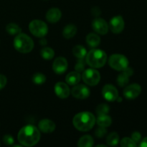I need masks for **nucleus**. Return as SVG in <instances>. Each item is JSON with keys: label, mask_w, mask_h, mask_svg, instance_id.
Segmentation results:
<instances>
[{"label": "nucleus", "mask_w": 147, "mask_h": 147, "mask_svg": "<svg viewBox=\"0 0 147 147\" xmlns=\"http://www.w3.org/2000/svg\"><path fill=\"white\" fill-rule=\"evenodd\" d=\"M17 139H18L19 142L22 146H34L40 141V132L35 126L27 125L20 129L18 133Z\"/></svg>", "instance_id": "f257e3e1"}, {"label": "nucleus", "mask_w": 147, "mask_h": 147, "mask_svg": "<svg viewBox=\"0 0 147 147\" xmlns=\"http://www.w3.org/2000/svg\"><path fill=\"white\" fill-rule=\"evenodd\" d=\"M96 119L93 113L88 111L80 112L74 116L73 126L80 131H88L92 129L96 123Z\"/></svg>", "instance_id": "f03ea898"}, {"label": "nucleus", "mask_w": 147, "mask_h": 147, "mask_svg": "<svg viewBox=\"0 0 147 147\" xmlns=\"http://www.w3.org/2000/svg\"><path fill=\"white\" fill-rule=\"evenodd\" d=\"M107 61V55L103 50L93 49L87 53L86 62L93 68H100L103 67Z\"/></svg>", "instance_id": "7ed1b4c3"}, {"label": "nucleus", "mask_w": 147, "mask_h": 147, "mask_svg": "<svg viewBox=\"0 0 147 147\" xmlns=\"http://www.w3.org/2000/svg\"><path fill=\"white\" fill-rule=\"evenodd\" d=\"M14 47L20 53H28L34 48V42L27 34L20 33L14 38Z\"/></svg>", "instance_id": "20e7f679"}, {"label": "nucleus", "mask_w": 147, "mask_h": 147, "mask_svg": "<svg viewBox=\"0 0 147 147\" xmlns=\"http://www.w3.org/2000/svg\"><path fill=\"white\" fill-rule=\"evenodd\" d=\"M109 64L111 68L118 71H123L129 66V60L123 55L113 54L109 57Z\"/></svg>", "instance_id": "39448f33"}, {"label": "nucleus", "mask_w": 147, "mask_h": 147, "mask_svg": "<svg viewBox=\"0 0 147 147\" xmlns=\"http://www.w3.org/2000/svg\"><path fill=\"white\" fill-rule=\"evenodd\" d=\"M30 32L37 37H45L48 32V27L45 22L40 20H32L29 24Z\"/></svg>", "instance_id": "423d86ee"}, {"label": "nucleus", "mask_w": 147, "mask_h": 147, "mask_svg": "<svg viewBox=\"0 0 147 147\" xmlns=\"http://www.w3.org/2000/svg\"><path fill=\"white\" fill-rule=\"evenodd\" d=\"M83 80L87 85L95 86L98 84L100 80V75L97 70L94 68H89L83 71L82 75Z\"/></svg>", "instance_id": "0eeeda50"}, {"label": "nucleus", "mask_w": 147, "mask_h": 147, "mask_svg": "<svg viewBox=\"0 0 147 147\" xmlns=\"http://www.w3.org/2000/svg\"><path fill=\"white\" fill-rule=\"evenodd\" d=\"M142 92V87L137 83H133L126 86L123 90V96L129 100L135 99L140 95Z\"/></svg>", "instance_id": "6e6552de"}, {"label": "nucleus", "mask_w": 147, "mask_h": 147, "mask_svg": "<svg viewBox=\"0 0 147 147\" xmlns=\"http://www.w3.org/2000/svg\"><path fill=\"white\" fill-rule=\"evenodd\" d=\"M71 93L73 97L78 99H86L89 97L90 91L85 85H76L72 88Z\"/></svg>", "instance_id": "1a4fd4ad"}, {"label": "nucleus", "mask_w": 147, "mask_h": 147, "mask_svg": "<svg viewBox=\"0 0 147 147\" xmlns=\"http://www.w3.org/2000/svg\"><path fill=\"white\" fill-rule=\"evenodd\" d=\"M102 95L103 98L108 101H115L119 96V92L115 86L107 84L103 86L102 90Z\"/></svg>", "instance_id": "9d476101"}, {"label": "nucleus", "mask_w": 147, "mask_h": 147, "mask_svg": "<svg viewBox=\"0 0 147 147\" xmlns=\"http://www.w3.org/2000/svg\"><path fill=\"white\" fill-rule=\"evenodd\" d=\"M109 26L112 32L114 34H119L124 29V20L121 16H116L111 20Z\"/></svg>", "instance_id": "9b49d317"}, {"label": "nucleus", "mask_w": 147, "mask_h": 147, "mask_svg": "<svg viewBox=\"0 0 147 147\" xmlns=\"http://www.w3.org/2000/svg\"><path fill=\"white\" fill-rule=\"evenodd\" d=\"M92 27L98 34L104 35L108 33L109 26L105 20L102 18H96L92 22Z\"/></svg>", "instance_id": "f8f14e48"}, {"label": "nucleus", "mask_w": 147, "mask_h": 147, "mask_svg": "<svg viewBox=\"0 0 147 147\" xmlns=\"http://www.w3.org/2000/svg\"><path fill=\"white\" fill-rule=\"evenodd\" d=\"M68 63L67 60L63 57H58L55 60L53 64V69L57 74H63L67 70Z\"/></svg>", "instance_id": "ddd939ff"}, {"label": "nucleus", "mask_w": 147, "mask_h": 147, "mask_svg": "<svg viewBox=\"0 0 147 147\" xmlns=\"http://www.w3.org/2000/svg\"><path fill=\"white\" fill-rule=\"evenodd\" d=\"M54 90L57 97L63 99L67 98L70 93L69 86H67V83H65L63 82H58L56 83L55 85Z\"/></svg>", "instance_id": "4468645a"}, {"label": "nucleus", "mask_w": 147, "mask_h": 147, "mask_svg": "<svg viewBox=\"0 0 147 147\" xmlns=\"http://www.w3.org/2000/svg\"><path fill=\"white\" fill-rule=\"evenodd\" d=\"M39 129L43 133L50 134L52 133L55 129V124L53 121L50 120V119H42L40 122H39Z\"/></svg>", "instance_id": "2eb2a0df"}, {"label": "nucleus", "mask_w": 147, "mask_h": 147, "mask_svg": "<svg viewBox=\"0 0 147 147\" xmlns=\"http://www.w3.org/2000/svg\"><path fill=\"white\" fill-rule=\"evenodd\" d=\"M62 12L58 8H51L46 13V19L50 23H56L60 20Z\"/></svg>", "instance_id": "dca6fc26"}, {"label": "nucleus", "mask_w": 147, "mask_h": 147, "mask_svg": "<svg viewBox=\"0 0 147 147\" xmlns=\"http://www.w3.org/2000/svg\"><path fill=\"white\" fill-rule=\"evenodd\" d=\"M80 78H81V76H80V73L77 71L70 72L66 76L65 80L67 84L70 86H76L80 81Z\"/></svg>", "instance_id": "f3484780"}, {"label": "nucleus", "mask_w": 147, "mask_h": 147, "mask_svg": "<svg viewBox=\"0 0 147 147\" xmlns=\"http://www.w3.org/2000/svg\"><path fill=\"white\" fill-rule=\"evenodd\" d=\"M77 33V27L74 24H67L64 27L63 35L65 39H71Z\"/></svg>", "instance_id": "a211bd4d"}, {"label": "nucleus", "mask_w": 147, "mask_h": 147, "mask_svg": "<svg viewBox=\"0 0 147 147\" xmlns=\"http://www.w3.org/2000/svg\"><path fill=\"white\" fill-rule=\"evenodd\" d=\"M86 42L89 47H96L100 44V38L98 34L95 33H90L86 37Z\"/></svg>", "instance_id": "6ab92c4d"}, {"label": "nucleus", "mask_w": 147, "mask_h": 147, "mask_svg": "<svg viewBox=\"0 0 147 147\" xmlns=\"http://www.w3.org/2000/svg\"><path fill=\"white\" fill-rule=\"evenodd\" d=\"M94 144V141L90 135H85L82 136L78 142V146L79 147H92Z\"/></svg>", "instance_id": "aec40b11"}, {"label": "nucleus", "mask_w": 147, "mask_h": 147, "mask_svg": "<svg viewBox=\"0 0 147 147\" xmlns=\"http://www.w3.org/2000/svg\"><path fill=\"white\" fill-rule=\"evenodd\" d=\"M98 125L99 126H102V127H109L111 126L112 123L111 118L109 116L106 115H102V116H98V118L97 119Z\"/></svg>", "instance_id": "412c9836"}, {"label": "nucleus", "mask_w": 147, "mask_h": 147, "mask_svg": "<svg viewBox=\"0 0 147 147\" xmlns=\"http://www.w3.org/2000/svg\"><path fill=\"white\" fill-rule=\"evenodd\" d=\"M73 53L77 58L83 59L87 55V51L83 46L76 45L73 48Z\"/></svg>", "instance_id": "4be33fe9"}, {"label": "nucleus", "mask_w": 147, "mask_h": 147, "mask_svg": "<svg viewBox=\"0 0 147 147\" xmlns=\"http://www.w3.org/2000/svg\"><path fill=\"white\" fill-rule=\"evenodd\" d=\"M106 142L108 145L111 146H115L119 144V136L116 132H112L110 134L108 135L106 138Z\"/></svg>", "instance_id": "5701e85b"}, {"label": "nucleus", "mask_w": 147, "mask_h": 147, "mask_svg": "<svg viewBox=\"0 0 147 147\" xmlns=\"http://www.w3.org/2000/svg\"><path fill=\"white\" fill-rule=\"evenodd\" d=\"M40 55H41L42 57L45 60H52L55 56V52L50 47H43L40 51Z\"/></svg>", "instance_id": "b1692460"}, {"label": "nucleus", "mask_w": 147, "mask_h": 147, "mask_svg": "<svg viewBox=\"0 0 147 147\" xmlns=\"http://www.w3.org/2000/svg\"><path fill=\"white\" fill-rule=\"evenodd\" d=\"M6 30L9 34H11V35L18 34L22 32V29L20 28V26L15 23H10V24H7L6 27Z\"/></svg>", "instance_id": "393cba45"}, {"label": "nucleus", "mask_w": 147, "mask_h": 147, "mask_svg": "<svg viewBox=\"0 0 147 147\" xmlns=\"http://www.w3.org/2000/svg\"><path fill=\"white\" fill-rule=\"evenodd\" d=\"M32 81L36 85H42L46 81V76L41 73H36L32 76Z\"/></svg>", "instance_id": "a878e982"}, {"label": "nucleus", "mask_w": 147, "mask_h": 147, "mask_svg": "<svg viewBox=\"0 0 147 147\" xmlns=\"http://www.w3.org/2000/svg\"><path fill=\"white\" fill-rule=\"evenodd\" d=\"M129 82V76L126 74H125L123 72L119 75V76L117 78V83L119 86H121V87H124V86H127Z\"/></svg>", "instance_id": "bb28decb"}, {"label": "nucleus", "mask_w": 147, "mask_h": 147, "mask_svg": "<svg viewBox=\"0 0 147 147\" xmlns=\"http://www.w3.org/2000/svg\"><path fill=\"white\" fill-rule=\"evenodd\" d=\"M110 111V108L106 103H102V104L98 105L96 109V113L98 116H102V115H106L109 113Z\"/></svg>", "instance_id": "cd10ccee"}, {"label": "nucleus", "mask_w": 147, "mask_h": 147, "mask_svg": "<svg viewBox=\"0 0 147 147\" xmlns=\"http://www.w3.org/2000/svg\"><path fill=\"white\" fill-rule=\"evenodd\" d=\"M121 146L122 147H136V143H135L131 138L126 137L121 141Z\"/></svg>", "instance_id": "c85d7f7f"}, {"label": "nucleus", "mask_w": 147, "mask_h": 147, "mask_svg": "<svg viewBox=\"0 0 147 147\" xmlns=\"http://www.w3.org/2000/svg\"><path fill=\"white\" fill-rule=\"evenodd\" d=\"M86 60L83 59H78L77 63L76 65V67H75V69L77 72L78 73H81V72H83L85 70V66H86Z\"/></svg>", "instance_id": "c756f323"}, {"label": "nucleus", "mask_w": 147, "mask_h": 147, "mask_svg": "<svg viewBox=\"0 0 147 147\" xmlns=\"http://www.w3.org/2000/svg\"><path fill=\"white\" fill-rule=\"evenodd\" d=\"M107 134V130L105 127H102V126H100L98 129H97L95 131V134H96V136L98 138H103Z\"/></svg>", "instance_id": "7c9ffc66"}, {"label": "nucleus", "mask_w": 147, "mask_h": 147, "mask_svg": "<svg viewBox=\"0 0 147 147\" xmlns=\"http://www.w3.org/2000/svg\"><path fill=\"white\" fill-rule=\"evenodd\" d=\"M3 142L4 144H5L6 145H12L14 144V138L11 136V135H5V136L3 137Z\"/></svg>", "instance_id": "2f4dec72"}, {"label": "nucleus", "mask_w": 147, "mask_h": 147, "mask_svg": "<svg viewBox=\"0 0 147 147\" xmlns=\"http://www.w3.org/2000/svg\"><path fill=\"white\" fill-rule=\"evenodd\" d=\"M131 139L135 143H138V142H141V139H142V135L139 132L135 131L131 134Z\"/></svg>", "instance_id": "473e14b6"}, {"label": "nucleus", "mask_w": 147, "mask_h": 147, "mask_svg": "<svg viewBox=\"0 0 147 147\" xmlns=\"http://www.w3.org/2000/svg\"><path fill=\"white\" fill-rule=\"evenodd\" d=\"M7 82V80L6 76H4V75H0V90L5 87Z\"/></svg>", "instance_id": "72a5a7b5"}, {"label": "nucleus", "mask_w": 147, "mask_h": 147, "mask_svg": "<svg viewBox=\"0 0 147 147\" xmlns=\"http://www.w3.org/2000/svg\"><path fill=\"white\" fill-rule=\"evenodd\" d=\"M91 13H92V14H93V16L98 17V16H99L100 14V13H101V11H100V9L98 8V7H93V9H92Z\"/></svg>", "instance_id": "f704fd0d"}, {"label": "nucleus", "mask_w": 147, "mask_h": 147, "mask_svg": "<svg viewBox=\"0 0 147 147\" xmlns=\"http://www.w3.org/2000/svg\"><path fill=\"white\" fill-rule=\"evenodd\" d=\"M123 72L125 73V74L127 75V76H129H129H132V75H133V73H134L133 69L131 68V67H129V66H128V67H126V68L125 69V70H123Z\"/></svg>", "instance_id": "c9c22d12"}, {"label": "nucleus", "mask_w": 147, "mask_h": 147, "mask_svg": "<svg viewBox=\"0 0 147 147\" xmlns=\"http://www.w3.org/2000/svg\"><path fill=\"white\" fill-rule=\"evenodd\" d=\"M139 146L141 147H147V137L144 138V139L141 142Z\"/></svg>", "instance_id": "e433bc0d"}, {"label": "nucleus", "mask_w": 147, "mask_h": 147, "mask_svg": "<svg viewBox=\"0 0 147 147\" xmlns=\"http://www.w3.org/2000/svg\"><path fill=\"white\" fill-rule=\"evenodd\" d=\"M40 43L41 45H47V40H46L45 38H44V37H40Z\"/></svg>", "instance_id": "4c0bfd02"}, {"label": "nucleus", "mask_w": 147, "mask_h": 147, "mask_svg": "<svg viewBox=\"0 0 147 147\" xmlns=\"http://www.w3.org/2000/svg\"><path fill=\"white\" fill-rule=\"evenodd\" d=\"M116 100H118V102H121L122 101V98L121 97H119V96H118V98H116Z\"/></svg>", "instance_id": "58836bf2"}, {"label": "nucleus", "mask_w": 147, "mask_h": 147, "mask_svg": "<svg viewBox=\"0 0 147 147\" xmlns=\"http://www.w3.org/2000/svg\"><path fill=\"white\" fill-rule=\"evenodd\" d=\"M97 146H103V147H106V145H103V144H99V145H97Z\"/></svg>", "instance_id": "ea45409f"}]
</instances>
